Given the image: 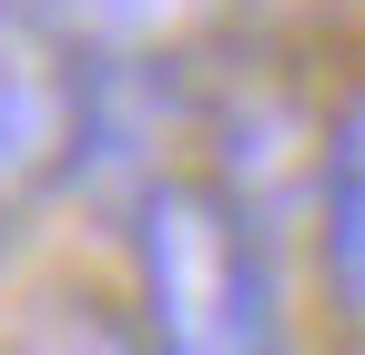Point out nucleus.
Returning <instances> with one entry per match:
<instances>
[{"label":"nucleus","mask_w":365,"mask_h":355,"mask_svg":"<svg viewBox=\"0 0 365 355\" xmlns=\"http://www.w3.org/2000/svg\"><path fill=\"white\" fill-rule=\"evenodd\" d=\"M11 355H143V325L112 315V304H91V294H51L11 335Z\"/></svg>","instance_id":"5"},{"label":"nucleus","mask_w":365,"mask_h":355,"mask_svg":"<svg viewBox=\"0 0 365 355\" xmlns=\"http://www.w3.org/2000/svg\"><path fill=\"white\" fill-rule=\"evenodd\" d=\"M314 254H325V304H335V325H345V335H365V92L325 122Z\"/></svg>","instance_id":"3"},{"label":"nucleus","mask_w":365,"mask_h":355,"mask_svg":"<svg viewBox=\"0 0 365 355\" xmlns=\"http://www.w3.org/2000/svg\"><path fill=\"white\" fill-rule=\"evenodd\" d=\"M132 325L143 355H294L274 234L213 173H163L132 203Z\"/></svg>","instance_id":"1"},{"label":"nucleus","mask_w":365,"mask_h":355,"mask_svg":"<svg viewBox=\"0 0 365 355\" xmlns=\"http://www.w3.org/2000/svg\"><path fill=\"white\" fill-rule=\"evenodd\" d=\"M91 61H182L234 0H41Z\"/></svg>","instance_id":"4"},{"label":"nucleus","mask_w":365,"mask_h":355,"mask_svg":"<svg viewBox=\"0 0 365 355\" xmlns=\"http://www.w3.org/2000/svg\"><path fill=\"white\" fill-rule=\"evenodd\" d=\"M81 132H91V51L41 0H0V203L81 183Z\"/></svg>","instance_id":"2"}]
</instances>
